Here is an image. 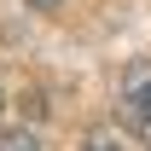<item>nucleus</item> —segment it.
I'll return each instance as SVG.
<instances>
[{
	"mask_svg": "<svg viewBox=\"0 0 151 151\" xmlns=\"http://www.w3.org/2000/svg\"><path fill=\"white\" fill-rule=\"evenodd\" d=\"M0 151H41V139L23 134V128H6V134H0Z\"/></svg>",
	"mask_w": 151,
	"mask_h": 151,
	"instance_id": "nucleus-2",
	"label": "nucleus"
},
{
	"mask_svg": "<svg viewBox=\"0 0 151 151\" xmlns=\"http://www.w3.org/2000/svg\"><path fill=\"white\" fill-rule=\"evenodd\" d=\"M81 151H122V145H116L111 134H87V145H81Z\"/></svg>",
	"mask_w": 151,
	"mask_h": 151,
	"instance_id": "nucleus-3",
	"label": "nucleus"
},
{
	"mask_svg": "<svg viewBox=\"0 0 151 151\" xmlns=\"http://www.w3.org/2000/svg\"><path fill=\"white\" fill-rule=\"evenodd\" d=\"M29 6H58V0H29Z\"/></svg>",
	"mask_w": 151,
	"mask_h": 151,
	"instance_id": "nucleus-4",
	"label": "nucleus"
},
{
	"mask_svg": "<svg viewBox=\"0 0 151 151\" xmlns=\"http://www.w3.org/2000/svg\"><path fill=\"white\" fill-rule=\"evenodd\" d=\"M116 116L128 122L134 134H151V64H128L122 81H116Z\"/></svg>",
	"mask_w": 151,
	"mask_h": 151,
	"instance_id": "nucleus-1",
	"label": "nucleus"
},
{
	"mask_svg": "<svg viewBox=\"0 0 151 151\" xmlns=\"http://www.w3.org/2000/svg\"><path fill=\"white\" fill-rule=\"evenodd\" d=\"M0 105H6V99H0Z\"/></svg>",
	"mask_w": 151,
	"mask_h": 151,
	"instance_id": "nucleus-5",
	"label": "nucleus"
}]
</instances>
